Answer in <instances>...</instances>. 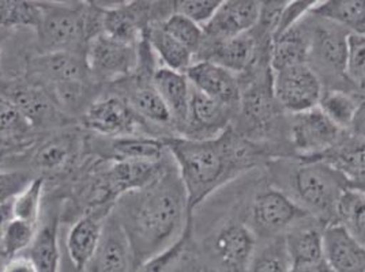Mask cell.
<instances>
[{
  "instance_id": "24",
  "label": "cell",
  "mask_w": 365,
  "mask_h": 272,
  "mask_svg": "<svg viewBox=\"0 0 365 272\" xmlns=\"http://www.w3.org/2000/svg\"><path fill=\"white\" fill-rule=\"evenodd\" d=\"M309 13L333 22L349 34L365 36V0L317 1Z\"/></svg>"
},
{
  "instance_id": "5",
  "label": "cell",
  "mask_w": 365,
  "mask_h": 272,
  "mask_svg": "<svg viewBox=\"0 0 365 272\" xmlns=\"http://www.w3.org/2000/svg\"><path fill=\"white\" fill-rule=\"evenodd\" d=\"M311 215L270 182L259 187L247 209V224L258 241L284 236Z\"/></svg>"
},
{
  "instance_id": "36",
  "label": "cell",
  "mask_w": 365,
  "mask_h": 272,
  "mask_svg": "<svg viewBox=\"0 0 365 272\" xmlns=\"http://www.w3.org/2000/svg\"><path fill=\"white\" fill-rule=\"evenodd\" d=\"M43 192L44 180L41 177L29 182L24 191L11 199V218L37 225L41 211Z\"/></svg>"
},
{
  "instance_id": "13",
  "label": "cell",
  "mask_w": 365,
  "mask_h": 272,
  "mask_svg": "<svg viewBox=\"0 0 365 272\" xmlns=\"http://www.w3.org/2000/svg\"><path fill=\"white\" fill-rule=\"evenodd\" d=\"M260 13V1H222L213 18L203 26V43L213 44L250 33L255 28Z\"/></svg>"
},
{
  "instance_id": "29",
  "label": "cell",
  "mask_w": 365,
  "mask_h": 272,
  "mask_svg": "<svg viewBox=\"0 0 365 272\" xmlns=\"http://www.w3.org/2000/svg\"><path fill=\"white\" fill-rule=\"evenodd\" d=\"M130 106L140 119L160 127H172V117L153 83L139 85L130 95Z\"/></svg>"
},
{
  "instance_id": "34",
  "label": "cell",
  "mask_w": 365,
  "mask_h": 272,
  "mask_svg": "<svg viewBox=\"0 0 365 272\" xmlns=\"http://www.w3.org/2000/svg\"><path fill=\"white\" fill-rule=\"evenodd\" d=\"M194 230V216L188 221L187 226L184 229L179 240L173 242L167 249L163 252L154 255V256L145 260L138 266L135 272H169L172 267L182 258L184 252L188 248V242L191 241Z\"/></svg>"
},
{
  "instance_id": "50",
  "label": "cell",
  "mask_w": 365,
  "mask_h": 272,
  "mask_svg": "<svg viewBox=\"0 0 365 272\" xmlns=\"http://www.w3.org/2000/svg\"><path fill=\"white\" fill-rule=\"evenodd\" d=\"M182 272H203V268L197 264H191V266H188V268H184Z\"/></svg>"
},
{
  "instance_id": "42",
  "label": "cell",
  "mask_w": 365,
  "mask_h": 272,
  "mask_svg": "<svg viewBox=\"0 0 365 272\" xmlns=\"http://www.w3.org/2000/svg\"><path fill=\"white\" fill-rule=\"evenodd\" d=\"M317 4L315 0H296V1H287L281 16H279V22H278V28L275 31V36H279L287 31H289L290 28H293L294 25H297L303 18H304L312 7ZM273 38V40H274Z\"/></svg>"
},
{
  "instance_id": "35",
  "label": "cell",
  "mask_w": 365,
  "mask_h": 272,
  "mask_svg": "<svg viewBox=\"0 0 365 272\" xmlns=\"http://www.w3.org/2000/svg\"><path fill=\"white\" fill-rule=\"evenodd\" d=\"M158 23L169 36H172L176 41H179L187 49H190L194 53V59H195L205 38L202 26H199L198 23L188 19L187 16L178 13L170 14Z\"/></svg>"
},
{
  "instance_id": "38",
  "label": "cell",
  "mask_w": 365,
  "mask_h": 272,
  "mask_svg": "<svg viewBox=\"0 0 365 272\" xmlns=\"http://www.w3.org/2000/svg\"><path fill=\"white\" fill-rule=\"evenodd\" d=\"M345 74L353 91L365 98V36L349 34Z\"/></svg>"
},
{
  "instance_id": "3",
  "label": "cell",
  "mask_w": 365,
  "mask_h": 272,
  "mask_svg": "<svg viewBox=\"0 0 365 272\" xmlns=\"http://www.w3.org/2000/svg\"><path fill=\"white\" fill-rule=\"evenodd\" d=\"M269 182L287 194L322 224L338 222V206L349 189L345 174L323 161L294 157L273 158L267 164Z\"/></svg>"
},
{
  "instance_id": "12",
  "label": "cell",
  "mask_w": 365,
  "mask_h": 272,
  "mask_svg": "<svg viewBox=\"0 0 365 272\" xmlns=\"http://www.w3.org/2000/svg\"><path fill=\"white\" fill-rule=\"evenodd\" d=\"M85 58L91 74L106 79L130 74L138 61L134 46L112 38L103 31L89 40Z\"/></svg>"
},
{
  "instance_id": "49",
  "label": "cell",
  "mask_w": 365,
  "mask_h": 272,
  "mask_svg": "<svg viewBox=\"0 0 365 272\" xmlns=\"http://www.w3.org/2000/svg\"><path fill=\"white\" fill-rule=\"evenodd\" d=\"M7 36H9V28H0V51H1V46H3L4 40L7 38Z\"/></svg>"
},
{
  "instance_id": "22",
  "label": "cell",
  "mask_w": 365,
  "mask_h": 272,
  "mask_svg": "<svg viewBox=\"0 0 365 272\" xmlns=\"http://www.w3.org/2000/svg\"><path fill=\"white\" fill-rule=\"evenodd\" d=\"M103 222L98 215L89 214L79 218L67 236V253L76 271L83 272L94 255L101 237Z\"/></svg>"
},
{
  "instance_id": "28",
  "label": "cell",
  "mask_w": 365,
  "mask_h": 272,
  "mask_svg": "<svg viewBox=\"0 0 365 272\" xmlns=\"http://www.w3.org/2000/svg\"><path fill=\"white\" fill-rule=\"evenodd\" d=\"M363 97L345 90H324L320 98V110L338 128L348 132Z\"/></svg>"
},
{
  "instance_id": "37",
  "label": "cell",
  "mask_w": 365,
  "mask_h": 272,
  "mask_svg": "<svg viewBox=\"0 0 365 272\" xmlns=\"http://www.w3.org/2000/svg\"><path fill=\"white\" fill-rule=\"evenodd\" d=\"M37 225L11 218L3 229L0 239V249L9 257L18 256L25 249H29L36 237Z\"/></svg>"
},
{
  "instance_id": "15",
  "label": "cell",
  "mask_w": 365,
  "mask_h": 272,
  "mask_svg": "<svg viewBox=\"0 0 365 272\" xmlns=\"http://www.w3.org/2000/svg\"><path fill=\"white\" fill-rule=\"evenodd\" d=\"M135 113L119 95H108L94 101L85 112V124L100 135L116 137L131 135Z\"/></svg>"
},
{
  "instance_id": "32",
  "label": "cell",
  "mask_w": 365,
  "mask_h": 272,
  "mask_svg": "<svg viewBox=\"0 0 365 272\" xmlns=\"http://www.w3.org/2000/svg\"><path fill=\"white\" fill-rule=\"evenodd\" d=\"M338 224L365 246V195L348 189L338 206Z\"/></svg>"
},
{
  "instance_id": "46",
  "label": "cell",
  "mask_w": 365,
  "mask_h": 272,
  "mask_svg": "<svg viewBox=\"0 0 365 272\" xmlns=\"http://www.w3.org/2000/svg\"><path fill=\"white\" fill-rule=\"evenodd\" d=\"M350 135L364 139L365 140V98L361 100V104L359 106V110L354 116V120L351 122L349 131Z\"/></svg>"
},
{
  "instance_id": "17",
  "label": "cell",
  "mask_w": 365,
  "mask_h": 272,
  "mask_svg": "<svg viewBox=\"0 0 365 272\" xmlns=\"http://www.w3.org/2000/svg\"><path fill=\"white\" fill-rule=\"evenodd\" d=\"M255 52L257 43L250 31L220 43H203L195 56V61H210L232 74L240 76L251 67Z\"/></svg>"
},
{
  "instance_id": "16",
  "label": "cell",
  "mask_w": 365,
  "mask_h": 272,
  "mask_svg": "<svg viewBox=\"0 0 365 272\" xmlns=\"http://www.w3.org/2000/svg\"><path fill=\"white\" fill-rule=\"evenodd\" d=\"M31 70L49 86L85 83L91 74L86 58L74 51L43 53L33 61Z\"/></svg>"
},
{
  "instance_id": "11",
  "label": "cell",
  "mask_w": 365,
  "mask_h": 272,
  "mask_svg": "<svg viewBox=\"0 0 365 272\" xmlns=\"http://www.w3.org/2000/svg\"><path fill=\"white\" fill-rule=\"evenodd\" d=\"M237 110L214 101L192 88L182 137L209 140L222 135L235 121Z\"/></svg>"
},
{
  "instance_id": "31",
  "label": "cell",
  "mask_w": 365,
  "mask_h": 272,
  "mask_svg": "<svg viewBox=\"0 0 365 272\" xmlns=\"http://www.w3.org/2000/svg\"><path fill=\"white\" fill-rule=\"evenodd\" d=\"M308 161L327 162L339 169L342 173L356 169H365V140L350 135L349 132H345V135L342 136L334 149L323 154L317 159Z\"/></svg>"
},
{
  "instance_id": "10",
  "label": "cell",
  "mask_w": 365,
  "mask_h": 272,
  "mask_svg": "<svg viewBox=\"0 0 365 272\" xmlns=\"http://www.w3.org/2000/svg\"><path fill=\"white\" fill-rule=\"evenodd\" d=\"M138 266L128 237L113 212L103 222L100 242L83 272H135Z\"/></svg>"
},
{
  "instance_id": "41",
  "label": "cell",
  "mask_w": 365,
  "mask_h": 272,
  "mask_svg": "<svg viewBox=\"0 0 365 272\" xmlns=\"http://www.w3.org/2000/svg\"><path fill=\"white\" fill-rule=\"evenodd\" d=\"M31 127L16 105L4 95H0V135L22 134Z\"/></svg>"
},
{
  "instance_id": "43",
  "label": "cell",
  "mask_w": 365,
  "mask_h": 272,
  "mask_svg": "<svg viewBox=\"0 0 365 272\" xmlns=\"http://www.w3.org/2000/svg\"><path fill=\"white\" fill-rule=\"evenodd\" d=\"M31 182L26 174L19 172H0V206L9 203Z\"/></svg>"
},
{
  "instance_id": "47",
  "label": "cell",
  "mask_w": 365,
  "mask_h": 272,
  "mask_svg": "<svg viewBox=\"0 0 365 272\" xmlns=\"http://www.w3.org/2000/svg\"><path fill=\"white\" fill-rule=\"evenodd\" d=\"M290 272H335L329 263L323 258L317 263L303 264V266H292Z\"/></svg>"
},
{
  "instance_id": "14",
  "label": "cell",
  "mask_w": 365,
  "mask_h": 272,
  "mask_svg": "<svg viewBox=\"0 0 365 272\" xmlns=\"http://www.w3.org/2000/svg\"><path fill=\"white\" fill-rule=\"evenodd\" d=\"M184 74L195 90L229 108L239 109L242 89L237 75L210 61H194Z\"/></svg>"
},
{
  "instance_id": "4",
  "label": "cell",
  "mask_w": 365,
  "mask_h": 272,
  "mask_svg": "<svg viewBox=\"0 0 365 272\" xmlns=\"http://www.w3.org/2000/svg\"><path fill=\"white\" fill-rule=\"evenodd\" d=\"M307 21L311 37L307 64L318 74L324 90L354 93L345 74L349 33L311 13Z\"/></svg>"
},
{
  "instance_id": "40",
  "label": "cell",
  "mask_w": 365,
  "mask_h": 272,
  "mask_svg": "<svg viewBox=\"0 0 365 272\" xmlns=\"http://www.w3.org/2000/svg\"><path fill=\"white\" fill-rule=\"evenodd\" d=\"M221 0H180L173 1V13L187 16L188 19L198 23L199 26H205L218 7L221 6Z\"/></svg>"
},
{
  "instance_id": "45",
  "label": "cell",
  "mask_w": 365,
  "mask_h": 272,
  "mask_svg": "<svg viewBox=\"0 0 365 272\" xmlns=\"http://www.w3.org/2000/svg\"><path fill=\"white\" fill-rule=\"evenodd\" d=\"M344 174L346 177L349 189L365 195V169H356V170L344 172Z\"/></svg>"
},
{
  "instance_id": "30",
  "label": "cell",
  "mask_w": 365,
  "mask_h": 272,
  "mask_svg": "<svg viewBox=\"0 0 365 272\" xmlns=\"http://www.w3.org/2000/svg\"><path fill=\"white\" fill-rule=\"evenodd\" d=\"M292 261L284 236L258 241L248 272H290Z\"/></svg>"
},
{
  "instance_id": "20",
  "label": "cell",
  "mask_w": 365,
  "mask_h": 272,
  "mask_svg": "<svg viewBox=\"0 0 365 272\" xmlns=\"http://www.w3.org/2000/svg\"><path fill=\"white\" fill-rule=\"evenodd\" d=\"M324 224L314 216H309L284 234L292 266L311 264L324 258Z\"/></svg>"
},
{
  "instance_id": "18",
  "label": "cell",
  "mask_w": 365,
  "mask_h": 272,
  "mask_svg": "<svg viewBox=\"0 0 365 272\" xmlns=\"http://www.w3.org/2000/svg\"><path fill=\"white\" fill-rule=\"evenodd\" d=\"M324 260L335 272H365V246L341 224H331L323 231Z\"/></svg>"
},
{
  "instance_id": "21",
  "label": "cell",
  "mask_w": 365,
  "mask_h": 272,
  "mask_svg": "<svg viewBox=\"0 0 365 272\" xmlns=\"http://www.w3.org/2000/svg\"><path fill=\"white\" fill-rule=\"evenodd\" d=\"M307 16L289 31L274 38L270 51V64L273 71L308 63L311 37Z\"/></svg>"
},
{
  "instance_id": "23",
  "label": "cell",
  "mask_w": 365,
  "mask_h": 272,
  "mask_svg": "<svg viewBox=\"0 0 365 272\" xmlns=\"http://www.w3.org/2000/svg\"><path fill=\"white\" fill-rule=\"evenodd\" d=\"M168 152L163 137L124 135L107 142V155L113 161L131 162H161Z\"/></svg>"
},
{
  "instance_id": "6",
  "label": "cell",
  "mask_w": 365,
  "mask_h": 272,
  "mask_svg": "<svg viewBox=\"0 0 365 272\" xmlns=\"http://www.w3.org/2000/svg\"><path fill=\"white\" fill-rule=\"evenodd\" d=\"M258 239L247 221L227 218L205 240V253L215 272H248Z\"/></svg>"
},
{
  "instance_id": "7",
  "label": "cell",
  "mask_w": 365,
  "mask_h": 272,
  "mask_svg": "<svg viewBox=\"0 0 365 272\" xmlns=\"http://www.w3.org/2000/svg\"><path fill=\"white\" fill-rule=\"evenodd\" d=\"M345 135L319 108L288 115L287 139L290 154L300 159H317L330 152Z\"/></svg>"
},
{
  "instance_id": "9",
  "label": "cell",
  "mask_w": 365,
  "mask_h": 272,
  "mask_svg": "<svg viewBox=\"0 0 365 272\" xmlns=\"http://www.w3.org/2000/svg\"><path fill=\"white\" fill-rule=\"evenodd\" d=\"M37 22L40 46L44 53L73 51L88 31L86 16L71 6H41Z\"/></svg>"
},
{
  "instance_id": "51",
  "label": "cell",
  "mask_w": 365,
  "mask_h": 272,
  "mask_svg": "<svg viewBox=\"0 0 365 272\" xmlns=\"http://www.w3.org/2000/svg\"><path fill=\"white\" fill-rule=\"evenodd\" d=\"M202 268H203V272H215V271H213V270H212V268H209V267H207V266H205V267H202Z\"/></svg>"
},
{
  "instance_id": "19",
  "label": "cell",
  "mask_w": 365,
  "mask_h": 272,
  "mask_svg": "<svg viewBox=\"0 0 365 272\" xmlns=\"http://www.w3.org/2000/svg\"><path fill=\"white\" fill-rule=\"evenodd\" d=\"M152 83L167 105L172 117L173 130L179 136L182 135L192 93V86L188 78L184 73L160 67L153 73Z\"/></svg>"
},
{
  "instance_id": "1",
  "label": "cell",
  "mask_w": 365,
  "mask_h": 272,
  "mask_svg": "<svg viewBox=\"0 0 365 272\" xmlns=\"http://www.w3.org/2000/svg\"><path fill=\"white\" fill-rule=\"evenodd\" d=\"M163 142L178 167L191 216L214 192L244 173L281 157L277 147L251 142L232 127L209 140L170 135L163 136Z\"/></svg>"
},
{
  "instance_id": "48",
  "label": "cell",
  "mask_w": 365,
  "mask_h": 272,
  "mask_svg": "<svg viewBox=\"0 0 365 272\" xmlns=\"http://www.w3.org/2000/svg\"><path fill=\"white\" fill-rule=\"evenodd\" d=\"M11 219V202L0 206V239L6 224Z\"/></svg>"
},
{
  "instance_id": "8",
  "label": "cell",
  "mask_w": 365,
  "mask_h": 272,
  "mask_svg": "<svg viewBox=\"0 0 365 272\" xmlns=\"http://www.w3.org/2000/svg\"><path fill=\"white\" fill-rule=\"evenodd\" d=\"M323 91L319 76L308 64L273 71L274 97L287 115L318 108Z\"/></svg>"
},
{
  "instance_id": "25",
  "label": "cell",
  "mask_w": 365,
  "mask_h": 272,
  "mask_svg": "<svg viewBox=\"0 0 365 272\" xmlns=\"http://www.w3.org/2000/svg\"><path fill=\"white\" fill-rule=\"evenodd\" d=\"M4 95L16 105L29 125L44 124L52 119L53 105L43 90L29 85L11 86Z\"/></svg>"
},
{
  "instance_id": "39",
  "label": "cell",
  "mask_w": 365,
  "mask_h": 272,
  "mask_svg": "<svg viewBox=\"0 0 365 272\" xmlns=\"http://www.w3.org/2000/svg\"><path fill=\"white\" fill-rule=\"evenodd\" d=\"M73 155V142L68 137H56L46 142L36 154V164L44 170H58L66 167Z\"/></svg>"
},
{
  "instance_id": "44",
  "label": "cell",
  "mask_w": 365,
  "mask_h": 272,
  "mask_svg": "<svg viewBox=\"0 0 365 272\" xmlns=\"http://www.w3.org/2000/svg\"><path fill=\"white\" fill-rule=\"evenodd\" d=\"M0 272H38V270L28 255H18L10 257Z\"/></svg>"
},
{
  "instance_id": "2",
  "label": "cell",
  "mask_w": 365,
  "mask_h": 272,
  "mask_svg": "<svg viewBox=\"0 0 365 272\" xmlns=\"http://www.w3.org/2000/svg\"><path fill=\"white\" fill-rule=\"evenodd\" d=\"M112 212L128 237L137 266L179 240L192 218L176 165H167L149 185L118 197Z\"/></svg>"
},
{
  "instance_id": "27",
  "label": "cell",
  "mask_w": 365,
  "mask_h": 272,
  "mask_svg": "<svg viewBox=\"0 0 365 272\" xmlns=\"http://www.w3.org/2000/svg\"><path fill=\"white\" fill-rule=\"evenodd\" d=\"M148 37L149 46L169 70L185 73L194 63V53L169 36L158 22L148 29Z\"/></svg>"
},
{
  "instance_id": "26",
  "label": "cell",
  "mask_w": 365,
  "mask_h": 272,
  "mask_svg": "<svg viewBox=\"0 0 365 272\" xmlns=\"http://www.w3.org/2000/svg\"><path fill=\"white\" fill-rule=\"evenodd\" d=\"M31 261L38 272H61V248L58 240V219L51 218L37 230L29 246Z\"/></svg>"
},
{
  "instance_id": "33",
  "label": "cell",
  "mask_w": 365,
  "mask_h": 272,
  "mask_svg": "<svg viewBox=\"0 0 365 272\" xmlns=\"http://www.w3.org/2000/svg\"><path fill=\"white\" fill-rule=\"evenodd\" d=\"M138 14L131 7H116L108 10L103 16V33L112 38H116L125 44L134 46L137 40L138 31H140L138 25Z\"/></svg>"
}]
</instances>
